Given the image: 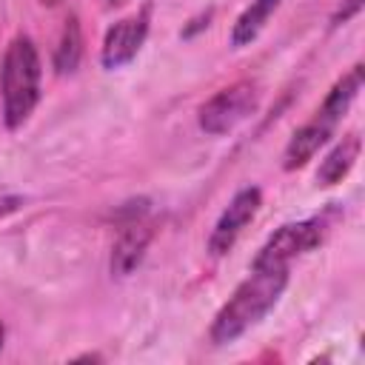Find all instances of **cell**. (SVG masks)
<instances>
[{
    "instance_id": "cell-2",
    "label": "cell",
    "mask_w": 365,
    "mask_h": 365,
    "mask_svg": "<svg viewBox=\"0 0 365 365\" xmlns=\"http://www.w3.org/2000/svg\"><path fill=\"white\" fill-rule=\"evenodd\" d=\"M3 91V123L20 128L40 100V54L29 37H14L0 63Z\"/></svg>"
},
{
    "instance_id": "cell-7",
    "label": "cell",
    "mask_w": 365,
    "mask_h": 365,
    "mask_svg": "<svg viewBox=\"0 0 365 365\" xmlns=\"http://www.w3.org/2000/svg\"><path fill=\"white\" fill-rule=\"evenodd\" d=\"M334 125H336V120H331V117H325V114L317 111V117L308 120L302 128H297L294 137L288 140L285 154H282V168H285V171L302 168V165L328 143Z\"/></svg>"
},
{
    "instance_id": "cell-14",
    "label": "cell",
    "mask_w": 365,
    "mask_h": 365,
    "mask_svg": "<svg viewBox=\"0 0 365 365\" xmlns=\"http://www.w3.org/2000/svg\"><path fill=\"white\" fill-rule=\"evenodd\" d=\"M20 197H0V217H6V214H11L14 208H20Z\"/></svg>"
},
{
    "instance_id": "cell-17",
    "label": "cell",
    "mask_w": 365,
    "mask_h": 365,
    "mask_svg": "<svg viewBox=\"0 0 365 365\" xmlns=\"http://www.w3.org/2000/svg\"><path fill=\"white\" fill-rule=\"evenodd\" d=\"M125 0H108V6H123Z\"/></svg>"
},
{
    "instance_id": "cell-16",
    "label": "cell",
    "mask_w": 365,
    "mask_h": 365,
    "mask_svg": "<svg viewBox=\"0 0 365 365\" xmlns=\"http://www.w3.org/2000/svg\"><path fill=\"white\" fill-rule=\"evenodd\" d=\"M40 3H46V6H57V3H63V0H40Z\"/></svg>"
},
{
    "instance_id": "cell-8",
    "label": "cell",
    "mask_w": 365,
    "mask_h": 365,
    "mask_svg": "<svg viewBox=\"0 0 365 365\" xmlns=\"http://www.w3.org/2000/svg\"><path fill=\"white\" fill-rule=\"evenodd\" d=\"M151 237H154V225L151 222L137 220V217L131 222H125L120 237H117V242H114V248H111V274L114 277L131 274L143 262Z\"/></svg>"
},
{
    "instance_id": "cell-13",
    "label": "cell",
    "mask_w": 365,
    "mask_h": 365,
    "mask_svg": "<svg viewBox=\"0 0 365 365\" xmlns=\"http://www.w3.org/2000/svg\"><path fill=\"white\" fill-rule=\"evenodd\" d=\"M359 6H362V0H348V6L336 11V17H334V23H339V20H348L351 14H356V11H359Z\"/></svg>"
},
{
    "instance_id": "cell-6",
    "label": "cell",
    "mask_w": 365,
    "mask_h": 365,
    "mask_svg": "<svg viewBox=\"0 0 365 365\" xmlns=\"http://www.w3.org/2000/svg\"><path fill=\"white\" fill-rule=\"evenodd\" d=\"M148 37V11H140L134 17H125L120 23H114L106 31L103 40V66L106 68H120L125 63H131L137 57V51L143 48Z\"/></svg>"
},
{
    "instance_id": "cell-11",
    "label": "cell",
    "mask_w": 365,
    "mask_h": 365,
    "mask_svg": "<svg viewBox=\"0 0 365 365\" xmlns=\"http://www.w3.org/2000/svg\"><path fill=\"white\" fill-rule=\"evenodd\" d=\"M362 66L356 63L348 74H342L336 83H334V88L328 91V97L322 100V106H319V114H325V117H331V120H336L339 123V117L348 111V106L356 100V94H359V88H362Z\"/></svg>"
},
{
    "instance_id": "cell-1",
    "label": "cell",
    "mask_w": 365,
    "mask_h": 365,
    "mask_svg": "<svg viewBox=\"0 0 365 365\" xmlns=\"http://www.w3.org/2000/svg\"><path fill=\"white\" fill-rule=\"evenodd\" d=\"M285 285H288V268H254L251 277L240 282V288L214 317L211 342L225 345L242 336L251 325H257L277 305Z\"/></svg>"
},
{
    "instance_id": "cell-12",
    "label": "cell",
    "mask_w": 365,
    "mask_h": 365,
    "mask_svg": "<svg viewBox=\"0 0 365 365\" xmlns=\"http://www.w3.org/2000/svg\"><path fill=\"white\" fill-rule=\"evenodd\" d=\"M80 57H83V31H80L77 17H68L57 40V48H54V68L60 74H71L80 66Z\"/></svg>"
},
{
    "instance_id": "cell-5",
    "label": "cell",
    "mask_w": 365,
    "mask_h": 365,
    "mask_svg": "<svg viewBox=\"0 0 365 365\" xmlns=\"http://www.w3.org/2000/svg\"><path fill=\"white\" fill-rule=\"evenodd\" d=\"M259 202H262V191L257 185H248V188H242V191L234 194V200L228 202V208L217 220V225L211 231V240H208V251L214 257H222L225 251L234 248V242L242 234V228L257 217Z\"/></svg>"
},
{
    "instance_id": "cell-10",
    "label": "cell",
    "mask_w": 365,
    "mask_h": 365,
    "mask_svg": "<svg viewBox=\"0 0 365 365\" xmlns=\"http://www.w3.org/2000/svg\"><path fill=\"white\" fill-rule=\"evenodd\" d=\"M282 0H251V6L237 17L234 29H231V46H248L268 23V17L279 9Z\"/></svg>"
},
{
    "instance_id": "cell-9",
    "label": "cell",
    "mask_w": 365,
    "mask_h": 365,
    "mask_svg": "<svg viewBox=\"0 0 365 365\" xmlns=\"http://www.w3.org/2000/svg\"><path fill=\"white\" fill-rule=\"evenodd\" d=\"M359 148H362V143H359L356 134L342 137V140L328 151V157L319 163L317 182H319V185H336V182H342V177L354 168V163H356V157H359Z\"/></svg>"
},
{
    "instance_id": "cell-3",
    "label": "cell",
    "mask_w": 365,
    "mask_h": 365,
    "mask_svg": "<svg viewBox=\"0 0 365 365\" xmlns=\"http://www.w3.org/2000/svg\"><path fill=\"white\" fill-rule=\"evenodd\" d=\"M259 106V86L251 83V80H240V83H231L225 88H220L211 100H205L200 106V128L205 134H228L234 131L242 120H248Z\"/></svg>"
},
{
    "instance_id": "cell-4",
    "label": "cell",
    "mask_w": 365,
    "mask_h": 365,
    "mask_svg": "<svg viewBox=\"0 0 365 365\" xmlns=\"http://www.w3.org/2000/svg\"><path fill=\"white\" fill-rule=\"evenodd\" d=\"M322 234H325V225L319 220L288 222V225H282L279 231H274L268 237V242L254 257L251 268H288L291 259L317 248L322 242Z\"/></svg>"
},
{
    "instance_id": "cell-15",
    "label": "cell",
    "mask_w": 365,
    "mask_h": 365,
    "mask_svg": "<svg viewBox=\"0 0 365 365\" xmlns=\"http://www.w3.org/2000/svg\"><path fill=\"white\" fill-rule=\"evenodd\" d=\"M3 339H6V325H3V319H0V348H3Z\"/></svg>"
}]
</instances>
